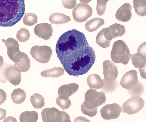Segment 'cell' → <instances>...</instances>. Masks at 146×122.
I'll list each match as a JSON object with an SVG mask.
<instances>
[{"mask_svg":"<svg viewBox=\"0 0 146 122\" xmlns=\"http://www.w3.org/2000/svg\"><path fill=\"white\" fill-rule=\"evenodd\" d=\"M55 50L65 71L74 76L86 73L96 59L95 51L88 44L85 35L75 29L59 37Z\"/></svg>","mask_w":146,"mask_h":122,"instance_id":"cell-1","label":"cell"},{"mask_svg":"<svg viewBox=\"0 0 146 122\" xmlns=\"http://www.w3.org/2000/svg\"><path fill=\"white\" fill-rule=\"evenodd\" d=\"M25 0H0V26L11 27L21 19L25 10Z\"/></svg>","mask_w":146,"mask_h":122,"instance_id":"cell-2","label":"cell"},{"mask_svg":"<svg viewBox=\"0 0 146 122\" xmlns=\"http://www.w3.org/2000/svg\"><path fill=\"white\" fill-rule=\"evenodd\" d=\"M131 55L128 46L124 41L119 40L114 42L111 52V57L114 63L127 65Z\"/></svg>","mask_w":146,"mask_h":122,"instance_id":"cell-3","label":"cell"},{"mask_svg":"<svg viewBox=\"0 0 146 122\" xmlns=\"http://www.w3.org/2000/svg\"><path fill=\"white\" fill-rule=\"evenodd\" d=\"M21 79V72L17 71L14 65L4 63L0 67V81L2 83L9 81L16 86L20 83Z\"/></svg>","mask_w":146,"mask_h":122,"instance_id":"cell-4","label":"cell"},{"mask_svg":"<svg viewBox=\"0 0 146 122\" xmlns=\"http://www.w3.org/2000/svg\"><path fill=\"white\" fill-rule=\"evenodd\" d=\"M42 119L44 122H70L68 114L64 111H60L55 107L46 108L41 113Z\"/></svg>","mask_w":146,"mask_h":122,"instance_id":"cell-5","label":"cell"},{"mask_svg":"<svg viewBox=\"0 0 146 122\" xmlns=\"http://www.w3.org/2000/svg\"><path fill=\"white\" fill-rule=\"evenodd\" d=\"M30 53L33 58L38 62L46 63L50 59L52 50L50 47L46 45H35L31 48Z\"/></svg>","mask_w":146,"mask_h":122,"instance_id":"cell-6","label":"cell"},{"mask_svg":"<svg viewBox=\"0 0 146 122\" xmlns=\"http://www.w3.org/2000/svg\"><path fill=\"white\" fill-rule=\"evenodd\" d=\"M92 9L87 4L80 3L72 11V15L74 20L79 23L86 21L92 15Z\"/></svg>","mask_w":146,"mask_h":122,"instance_id":"cell-7","label":"cell"},{"mask_svg":"<svg viewBox=\"0 0 146 122\" xmlns=\"http://www.w3.org/2000/svg\"><path fill=\"white\" fill-rule=\"evenodd\" d=\"M144 104V100L140 97H132L123 104L122 111L129 115L133 114L141 110Z\"/></svg>","mask_w":146,"mask_h":122,"instance_id":"cell-8","label":"cell"},{"mask_svg":"<svg viewBox=\"0 0 146 122\" xmlns=\"http://www.w3.org/2000/svg\"><path fill=\"white\" fill-rule=\"evenodd\" d=\"M121 107L118 104L113 103L107 104L100 110L102 117L104 119L110 120L118 117L121 113Z\"/></svg>","mask_w":146,"mask_h":122,"instance_id":"cell-9","label":"cell"},{"mask_svg":"<svg viewBox=\"0 0 146 122\" xmlns=\"http://www.w3.org/2000/svg\"><path fill=\"white\" fill-rule=\"evenodd\" d=\"M12 61L14 62V65L18 71L26 72L30 67V59L28 55L21 51L14 56Z\"/></svg>","mask_w":146,"mask_h":122,"instance_id":"cell-10","label":"cell"},{"mask_svg":"<svg viewBox=\"0 0 146 122\" xmlns=\"http://www.w3.org/2000/svg\"><path fill=\"white\" fill-rule=\"evenodd\" d=\"M85 101L95 107H98L105 102L106 97L104 93L98 92L95 89H90L87 91L85 96Z\"/></svg>","mask_w":146,"mask_h":122,"instance_id":"cell-11","label":"cell"},{"mask_svg":"<svg viewBox=\"0 0 146 122\" xmlns=\"http://www.w3.org/2000/svg\"><path fill=\"white\" fill-rule=\"evenodd\" d=\"M104 78L108 81L115 80L118 75L117 68L111 60H106L103 63Z\"/></svg>","mask_w":146,"mask_h":122,"instance_id":"cell-12","label":"cell"},{"mask_svg":"<svg viewBox=\"0 0 146 122\" xmlns=\"http://www.w3.org/2000/svg\"><path fill=\"white\" fill-rule=\"evenodd\" d=\"M34 32L39 37L47 40L52 36L53 29L51 25L48 23H42L35 26Z\"/></svg>","mask_w":146,"mask_h":122,"instance_id":"cell-13","label":"cell"},{"mask_svg":"<svg viewBox=\"0 0 146 122\" xmlns=\"http://www.w3.org/2000/svg\"><path fill=\"white\" fill-rule=\"evenodd\" d=\"M138 81L136 70H132L127 72L123 76L120 85L123 88L128 89L132 87Z\"/></svg>","mask_w":146,"mask_h":122,"instance_id":"cell-14","label":"cell"},{"mask_svg":"<svg viewBox=\"0 0 146 122\" xmlns=\"http://www.w3.org/2000/svg\"><path fill=\"white\" fill-rule=\"evenodd\" d=\"M131 8L129 3H124L117 11L115 15L116 19L123 22L129 21L132 17Z\"/></svg>","mask_w":146,"mask_h":122,"instance_id":"cell-15","label":"cell"},{"mask_svg":"<svg viewBox=\"0 0 146 122\" xmlns=\"http://www.w3.org/2000/svg\"><path fill=\"white\" fill-rule=\"evenodd\" d=\"M7 49V54L9 58L12 60L14 56L20 51L19 45L17 41L12 38H9L6 40L2 39Z\"/></svg>","mask_w":146,"mask_h":122,"instance_id":"cell-16","label":"cell"},{"mask_svg":"<svg viewBox=\"0 0 146 122\" xmlns=\"http://www.w3.org/2000/svg\"><path fill=\"white\" fill-rule=\"evenodd\" d=\"M79 85L75 83L64 85L59 87L58 93L59 96H64L69 98L78 90Z\"/></svg>","mask_w":146,"mask_h":122,"instance_id":"cell-17","label":"cell"},{"mask_svg":"<svg viewBox=\"0 0 146 122\" xmlns=\"http://www.w3.org/2000/svg\"><path fill=\"white\" fill-rule=\"evenodd\" d=\"M51 24H61L67 23L71 21L70 16L58 12L51 13L49 18Z\"/></svg>","mask_w":146,"mask_h":122,"instance_id":"cell-18","label":"cell"},{"mask_svg":"<svg viewBox=\"0 0 146 122\" xmlns=\"http://www.w3.org/2000/svg\"><path fill=\"white\" fill-rule=\"evenodd\" d=\"M87 82L90 88L99 89L102 87L104 84V81L100 76L96 74H93L88 75Z\"/></svg>","mask_w":146,"mask_h":122,"instance_id":"cell-19","label":"cell"},{"mask_svg":"<svg viewBox=\"0 0 146 122\" xmlns=\"http://www.w3.org/2000/svg\"><path fill=\"white\" fill-rule=\"evenodd\" d=\"M104 21L102 18L95 17L88 21L85 24V28L88 31H96L104 23Z\"/></svg>","mask_w":146,"mask_h":122,"instance_id":"cell-20","label":"cell"},{"mask_svg":"<svg viewBox=\"0 0 146 122\" xmlns=\"http://www.w3.org/2000/svg\"><path fill=\"white\" fill-rule=\"evenodd\" d=\"M132 63L135 67L141 69L146 66V56L141 53L137 52L131 55Z\"/></svg>","mask_w":146,"mask_h":122,"instance_id":"cell-21","label":"cell"},{"mask_svg":"<svg viewBox=\"0 0 146 122\" xmlns=\"http://www.w3.org/2000/svg\"><path fill=\"white\" fill-rule=\"evenodd\" d=\"M102 80L104 84L101 88V91L106 93L115 92L119 85V83L115 80L108 81L104 78Z\"/></svg>","mask_w":146,"mask_h":122,"instance_id":"cell-22","label":"cell"},{"mask_svg":"<svg viewBox=\"0 0 146 122\" xmlns=\"http://www.w3.org/2000/svg\"><path fill=\"white\" fill-rule=\"evenodd\" d=\"M64 70L61 67H54L49 69L44 70L42 71L40 74L42 77L46 78H52L60 77L64 74Z\"/></svg>","mask_w":146,"mask_h":122,"instance_id":"cell-23","label":"cell"},{"mask_svg":"<svg viewBox=\"0 0 146 122\" xmlns=\"http://www.w3.org/2000/svg\"><path fill=\"white\" fill-rule=\"evenodd\" d=\"M11 98L13 102L17 104H21L26 97L25 91L20 88L15 89L11 94Z\"/></svg>","mask_w":146,"mask_h":122,"instance_id":"cell-24","label":"cell"},{"mask_svg":"<svg viewBox=\"0 0 146 122\" xmlns=\"http://www.w3.org/2000/svg\"><path fill=\"white\" fill-rule=\"evenodd\" d=\"M135 12L139 15L143 17L146 15V0H133Z\"/></svg>","mask_w":146,"mask_h":122,"instance_id":"cell-25","label":"cell"},{"mask_svg":"<svg viewBox=\"0 0 146 122\" xmlns=\"http://www.w3.org/2000/svg\"><path fill=\"white\" fill-rule=\"evenodd\" d=\"M38 118V113L35 111H25L21 114L19 119L21 122H36Z\"/></svg>","mask_w":146,"mask_h":122,"instance_id":"cell-26","label":"cell"},{"mask_svg":"<svg viewBox=\"0 0 146 122\" xmlns=\"http://www.w3.org/2000/svg\"><path fill=\"white\" fill-rule=\"evenodd\" d=\"M81 108L83 113L90 117L95 116L97 113V107L85 100L82 104Z\"/></svg>","mask_w":146,"mask_h":122,"instance_id":"cell-27","label":"cell"},{"mask_svg":"<svg viewBox=\"0 0 146 122\" xmlns=\"http://www.w3.org/2000/svg\"><path fill=\"white\" fill-rule=\"evenodd\" d=\"M109 27L113 39L122 36L125 32V26L120 24L115 23Z\"/></svg>","mask_w":146,"mask_h":122,"instance_id":"cell-28","label":"cell"},{"mask_svg":"<svg viewBox=\"0 0 146 122\" xmlns=\"http://www.w3.org/2000/svg\"><path fill=\"white\" fill-rule=\"evenodd\" d=\"M127 90L131 97H141L144 92V86L141 82L138 81L132 87Z\"/></svg>","mask_w":146,"mask_h":122,"instance_id":"cell-29","label":"cell"},{"mask_svg":"<svg viewBox=\"0 0 146 122\" xmlns=\"http://www.w3.org/2000/svg\"><path fill=\"white\" fill-rule=\"evenodd\" d=\"M44 97L38 93L34 94L30 98V102L35 109H41L44 106Z\"/></svg>","mask_w":146,"mask_h":122,"instance_id":"cell-30","label":"cell"},{"mask_svg":"<svg viewBox=\"0 0 146 122\" xmlns=\"http://www.w3.org/2000/svg\"><path fill=\"white\" fill-rule=\"evenodd\" d=\"M96 43L101 47L106 48L110 46L111 41L108 40L104 36L103 29L97 34Z\"/></svg>","mask_w":146,"mask_h":122,"instance_id":"cell-31","label":"cell"},{"mask_svg":"<svg viewBox=\"0 0 146 122\" xmlns=\"http://www.w3.org/2000/svg\"><path fill=\"white\" fill-rule=\"evenodd\" d=\"M56 102L57 104L63 110L67 109L71 104V101L69 98L64 96H59L57 98Z\"/></svg>","mask_w":146,"mask_h":122,"instance_id":"cell-32","label":"cell"},{"mask_svg":"<svg viewBox=\"0 0 146 122\" xmlns=\"http://www.w3.org/2000/svg\"><path fill=\"white\" fill-rule=\"evenodd\" d=\"M37 16L35 14L30 13L24 15L23 20L25 25L31 26L37 23Z\"/></svg>","mask_w":146,"mask_h":122,"instance_id":"cell-33","label":"cell"},{"mask_svg":"<svg viewBox=\"0 0 146 122\" xmlns=\"http://www.w3.org/2000/svg\"><path fill=\"white\" fill-rule=\"evenodd\" d=\"M30 34L28 30L25 28L20 29L16 35L17 39L19 42H25L30 38Z\"/></svg>","mask_w":146,"mask_h":122,"instance_id":"cell-34","label":"cell"},{"mask_svg":"<svg viewBox=\"0 0 146 122\" xmlns=\"http://www.w3.org/2000/svg\"><path fill=\"white\" fill-rule=\"evenodd\" d=\"M97 12L100 16L102 15L104 13L106 8V5L107 2L110 0H96Z\"/></svg>","mask_w":146,"mask_h":122,"instance_id":"cell-35","label":"cell"},{"mask_svg":"<svg viewBox=\"0 0 146 122\" xmlns=\"http://www.w3.org/2000/svg\"><path fill=\"white\" fill-rule=\"evenodd\" d=\"M62 2L64 7L68 9H73L76 4V0H62Z\"/></svg>","mask_w":146,"mask_h":122,"instance_id":"cell-36","label":"cell"},{"mask_svg":"<svg viewBox=\"0 0 146 122\" xmlns=\"http://www.w3.org/2000/svg\"><path fill=\"white\" fill-rule=\"evenodd\" d=\"M146 42L141 44L139 47L137 52H139L146 56Z\"/></svg>","mask_w":146,"mask_h":122,"instance_id":"cell-37","label":"cell"},{"mask_svg":"<svg viewBox=\"0 0 146 122\" xmlns=\"http://www.w3.org/2000/svg\"><path fill=\"white\" fill-rule=\"evenodd\" d=\"M7 95L5 92L0 88V105L6 101Z\"/></svg>","mask_w":146,"mask_h":122,"instance_id":"cell-38","label":"cell"},{"mask_svg":"<svg viewBox=\"0 0 146 122\" xmlns=\"http://www.w3.org/2000/svg\"><path fill=\"white\" fill-rule=\"evenodd\" d=\"M6 110L2 108H0V121L3 119L6 115Z\"/></svg>","mask_w":146,"mask_h":122,"instance_id":"cell-39","label":"cell"},{"mask_svg":"<svg viewBox=\"0 0 146 122\" xmlns=\"http://www.w3.org/2000/svg\"><path fill=\"white\" fill-rule=\"evenodd\" d=\"M81 2L86 4H88L92 0H79Z\"/></svg>","mask_w":146,"mask_h":122,"instance_id":"cell-40","label":"cell"},{"mask_svg":"<svg viewBox=\"0 0 146 122\" xmlns=\"http://www.w3.org/2000/svg\"><path fill=\"white\" fill-rule=\"evenodd\" d=\"M3 63V57L0 55V67L2 66Z\"/></svg>","mask_w":146,"mask_h":122,"instance_id":"cell-41","label":"cell"}]
</instances>
